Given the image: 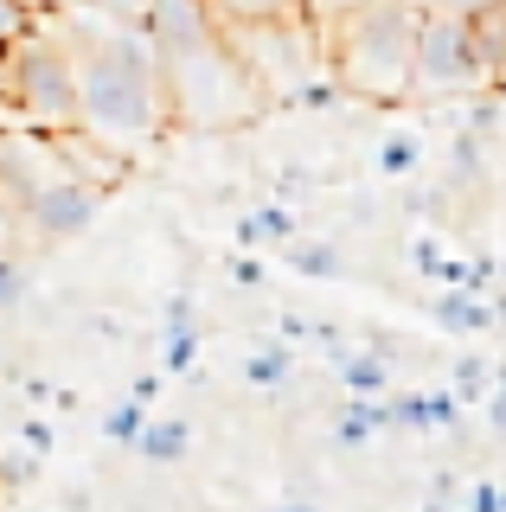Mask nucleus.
Listing matches in <instances>:
<instances>
[{
	"label": "nucleus",
	"instance_id": "nucleus-4",
	"mask_svg": "<svg viewBox=\"0 0 506 512\" xmlns=\"http://www.w3.org/2000/svg\"><path fill=\"white\" fill-rule=\"evenodd\" d=\"M7 96L20 103V116L33 122V135H77V64L71 45L58 32L33 26L7 52Z\"/></svg>",
	"mask_w": 506,
	"mask_h": 512
},
{
	"label": "nucleus",
	"instance_id": "nucleus-9",
	"mask_svg": "<svg viewBox=\"0 0 506 512\" xmlns=\"http://www.w3.org/2000/svg\"><path fill=\"white\" fill-rule=\"evenodd\" d=\"M129 448L141 461H154V468H173V461H186V448H193V429H186L180 416H148Z\"/></svg>",
	"mask_w": 506,
	"mask_h": 512
},
{
	"label": "nucleus",
	"instance_id": "nucleus-6",
	"mask_svg": "<svg viewBox=\"0 0 506 512\" xmlns=\"http://www.w3.org/2000/svg\"><path fill=\"white\" fill-rule=\"evenodd\" d=\"M20 212H26V224H33V237H45V244H71V237H84L90 224H97L103 186L77 180V173H52V180H39L20 199Z\"/></svg>",
	"mask_w": 506,
	"mask_h": 512
},
{
	"label": "nucleus",
	"instance_id": "nucleus-7",
	"mask_svg": "<svg viewBox=\"0 0 506 512\" xmlns=\"http://www.w3.org/2000/svg\"><path fill=\"white\" fill-rule=\"evenodd\" d=\"M135 32L154 45V58H180V52H199V45L218 39L205 0H148V13L135 20Z\"/></svg>",
	"mask_w": 506,
	"mask_h": 512
},
{
	"label": "nucleus",
	"instance_id": "nucleus-1",
	"mask_svg": "<svg viewBox=\"0 0 506 512\" xmlns=\"http://www.w3.org/2000/svg\"><path fill=\"white\" fill-rule=\"evenodd\" d=\"M77 64V135L97 148H141L161 141L173 109L161 84V58L135 26L103 32L90 45H71Z\"/></svg>",
	"mask_w": 506,
	"mask_h": 512
},
{
	"label": "nucleus",
	"instance_id": "nucleus-13",
	"mask_svg": "<svg viewBox=\"0 0 506 512\" xmlns=\"http://www.w3.org/2000/svg\"><path fill=\"white\" fill-rule=\"evenodd\" d=\"M289 263L302 269V276H321V282H327V276H346V263H340V250H334V244H295V250H289Z\"/></svg>",
	"mask_w": 506,
	"mask_h": 512
},
{
	"label": "nucleus",
	"instance_id": "nucleus-18",
	"mask_svg": "<svg viewBox=\"0 0 506 512\" xmlns=\"http://www.w3.org/2000/svg\"><path fill=\"white\" fill-rule=\"evenodd\" d=\"M378 167H385V173H410V167H417V141H410V135H391L385 154H378Z\"/></svg>",
	"mask_w": 506,
	"mask_h": 512
},
{
	"label": "nucleus",
	"instance_id": "nucleus-11",
	"mask_svg": "<svg viewBox=\"0 0 506 512\" xmlns=\"http://www.w3.org/2000/svg\"><path fill=\"white\" fill-rule=\"evenodd\" d=\"M237 237H244V244H282V237H295V218L282 212V205H263V212H250L237 224Z\"/></svg>",
	"mask_w": 506,
	"mask_h": 512
},
{
	"label": "nucleus",
	"instance_id": "nucleus-20",
	"mask_svg": "<svg viewBox=\"0 0 506 512\" xmlns=\"http://www.w3.org/2000/svg\"><path fill=\"white\" fill-rule=\"evenodd\" d=\"M481 173V148H474V135L455 141V180H474Z\"/></svg>",
	"mask_w": 506,
	"mask_h": 512
},
{
	"label": "nucleus",
	"instance_id": "nucleus-22",
	"mask_svg": "<svg viewBox=\"0 0 506 512\" xmlns=\"http://www.w3.org/2000/svg\"><path fill=\"white\" fill-rule=\"evenodd\" d=\"M494 429L506 436V372H500V391H494Z\"/></svg>",
	"mask_w": 506,
	"mask_h": 512
},
{
	"label": "nucleus",
	"instance_id": "nucleus-10",
	"mask_svg": "<svg viewBox=\"0 0 506 512\" xmlns=\"http://www.w3.org/2000/svg\"><path fill=\"white\" fill-rule=\"evenodd\" d=\"M436 320L442 327H462V333H481V327H494V308H487L474 288H455V295H442V308H436Z\"/></svg>",
	"mask_w": 506,
	"mask_h": 512
},
{
	"label": "nucleus",
	"instance_id": "nucleus-17",
	"mask_svg": "<svg viewBox=\"0 0 506 512\" xmlns=\"http://www.w3.org/2000/svg\"><path fill=\"white\" fill-rule=\"evenodd\" d=\"M20 301H26V269L20 263H13V256H0V308H20Z\"/></svg>",
	"mask_w": 506,
	"mask_h": 512
},
{
	"label": "nucleus",
	"instance_id": "nucleus-25",
	"mask_svg": "<svg viewBox=\"0 0 506 512\" xmlns=\"http://www.w3.org/2000/svg\"><path fill=\"white\" fill-rule=\"evenodd\" d=\"M410 7H436V0H410Z\"/></svg>",
	"mask_w": 506,
	"mask_h": 512
},
{
	"label": "nucleus",
	"instance_id": "nucleus-15",
	"mask_svg": "<svg viewBox=\"0 0 506 512\" xmlns=\"http://www.w3.org/2000/svg\"><path fill=\"white\" fill-rule=\"evenodd\" d=\"M244 378L250 384H282V378H289V352H282V346H263L257 359H244Z\"/></svg>",
	"mask_w": 506,
	"mask_h": 512
},
{
	"label": "nucleus",
	"instance_id": "nucleus-14",
	"mask_svg": "<svg viewBox=\"0 0 506 512\" xmlns=\"http://www.w3.org/2000/svg\"><path fill=\"white\" fill-rule=\"evenodd\" d=\"M33 26H39V20H33V7H26V0H0V58H7Z\"/></svg>",
	"mask_w": 506,
	"mask_h": 512
},
{
	"label": "nucleus",
	"instance_id": "nucleus-21",
	"mask_svg": "<svg viewBox=\"0 0 506 512\" xmlns=\"http://www.w3.org/2000/svg\"><path fill=\"white\" fill-rule=\"evenodd\" d=\"M90 7H103V13H116V20H141V13H148V0H90Z\"/></svg>",
	"mask_w": 506,
	"mask_h": 512
},
{
	"label": "nucleus",
	"instance_id": "nucleus-12",
	"mask_svg": "<svg viewBox=\"0 0 506 512\" xmlns=\"http://www.w3.org/2000/svg\"><path fill=\"white\" fill-rule=\"evenodd\" d=\"M340 384H346V391H359V397L385 391V359H372V352H353V359H340Z\"/></svg>",
	"mask_w": 506,
	"mask_h": 512
},
{
	"label": "nucleus",
	"instance_id": "nucleus-16",
	"mask_svg": "<svg viewBox=\"0 0 506 512\" xmlns=\"http://www.w3.org/2000/svg\"><path fill=\"white\" fill-rule=\"evenodd\" d=\"M378 423H385V410H378V404H366V397H359V404H353V410L340 416V442H366V436H372Z\"/></svg>",
	"mask_w": 506,
	"mask_h": 512
},
{
	"label": "nucleus",
	"instance_id": "nucleus-3",
	"mask_svg": "<svg viewBox=\"0 0 506 512\" xmlns=\"http://www.w3.org/2000/svg\"><path fill=\"white\" fill-rule=\"evenodd\" d=\"M161 84H167V109L186 128H231V122L257 116V103H263L257 71L225 39L180 52V58H161Z\"/></svg>",
	"mask_w": 506,
	"mask_h": 512
},
{
	"label": "nucleus",
	"instance_id": "nucleus-19",
	"mask_svg": "<svg viewBox=\"0 0 506 512\" xmlns=\"http://www.w3.org/2000/svg\"><path fill=\"white\" fill-rule=\"evenodd\" d=\"M141 423H148V410H141V404L109 410V436H116V442H135V429H141Z\"/></svg>",
	"mask_w": 506,
	"mask_h": 512
},
{
	"label": "nucleus",
	"instance_id": "nucleus-24",
	"mask_svg": "<svg viewBox=\"0 0 506 512\" xmlns=\"http://www.w3.org/2000/svg\"><path fill=\"white\" fill-rule=\"evenodd\" d=\"M282 512H314V506H308V500H295V506H282Z\"/></svg>",
	"mask_w": 506,
	"mask_h": 512
},
{
	"label": "nucleus",
	"instance_id": "nucleus-23",
	"mask_svg": "<svg viewBox=\"0 0 506 512\" xmlns=\"http://www.w3.org/2000/svg\"><path fill=\"white\" fill-rule=\"evenodd\" d=\"M436 7H455V13H474V7H487V0H436Z\"/></svg>",
	"mask_w": 506,
	"mask_h": 512
},
{
	"label": "nucleus",
	"instance_id": "nucleus-8",
	"mask_svg": "<svg viewBox=\"0 0 506 512\" xmlns=\"http://www.w3.org/2000/svg\"><path fill=\"white\" fill-rule=\"evenodd\" d=\"M468 32H474V52H481L487 84H506V0L474 7V13H468Z\"/></svg>",
	"mask_w": 506,
	"mask_h": 512
},
{
	"label": "nucleus",
	"instance_id": "nucleus-5",
	"mask_svg": "<svg viewBox=\"0 0 506 512\" xmlns=\"http://www.w3.org/2000/svg\"><path fill=\"white\" fill-rule=\"evenodd\" d=\"M481 52H474L468 13L455 7H423V32H417V77H410V96H468L481 90Z\"/></svg>",
	"mask_w": 506,
	"mask_h": 512
},
{
	"label": "nucleus",
	"instance_id": "nucleus-2",
	"mask_svg": "<svg viewBox=\"0 0 506 512\" xmlns=\"http://www.w3.org/2000/svg\"><path fill=\"white\" fill-rule=\"evenodd\" d=\"M417 32L423 7L410 0H346L327 26L340 90L366 96V103H404L410 77H417Z\"/></svg>",
	"mask_w": 506,
	"mask_h": 512
},
{
	"label": "nucleus",
	"instance_id": "nucleus-26",
	"mask_svg": "<svg viewBox=\"0 0 506 512\" xmlns=\"http://www.w3.org/2000/svg\"><path fill=\"white\" fill-rule=\"evenodd\" d=\"M26 7H33V0H26Z\"/></svg>",
	"mask_w": 506,
	"mask_h": 512
}]
</instances>
